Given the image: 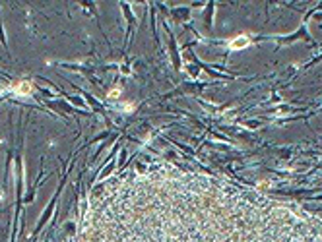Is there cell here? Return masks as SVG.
<instances>
[{
  "mask_svg": "<svg viewBox=\"0 0 322 242\" xmlns=\"http://www.w3.org/2000/svg\"><path fill=\"white\" fill-rule=\"evenodd\" d=\"M91 242H322V221L250 188L163 167L113 188Z\"/></svg>",
  "mask_w": 322,
  "mask_h": 242,
  "instance_id": "cell-1",
  "label": "cell"
}]
</instances>
